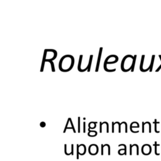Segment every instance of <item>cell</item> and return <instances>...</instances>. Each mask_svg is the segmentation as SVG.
<instances>
[{
	"label": "cell",
	"mask_w": 161,
	"mask_h": 161,
	"mask_svg": "<svg viewBox=\"0 0 161 161\" xmlns=\"http://www.w3.org/2000/svg\"><path fill=\"white\" fill-rule=\"evenodd\" d=\"M159 57H160V59H161V55H159ZM161 69V65H160V67H158V69H157V70H156V72H158V70H160V69Z\"/></svg>",
	"instance_id": "d6986e66"
},
{
	"label": "cell",
	"mask_w": 161,
	"mask_h": 161,
	"mask_svg": "<svg viewBox=\"0 0 161 161\" xmlns=\"http://www.w3.org/2000/svg\"><path fill=\"white\" fill-rule=\"evenodd\" d=\"M83 55H80L79 56V63H78V66H77V69L79 72H82V69H81V63H82V59H83Z\"/></svg>",
	"instance_id": "ba28073f"
},
{
	"label": "cell",
	"mask_w": 161,
	"mask_h": 161,
	"mask_svg": "<svg viewBox=\"0 0 161 161\" xmlns=\"http://www.w3.org/2000/svg\"><path fill=\"white\" fill-rule=\"evenodd\" d=\"M98 147L97 145L96 144H91L90 145V147H89V153H90V155H96L98 154Z\"/></svg>",
	"instance_id": "5b68a950"
},
{
	"label": "cell",
	"mask_w": 161,
	"mask_h": 161,
	"mask_svg": "<svg viewBox=\"0 0 161 161\" xmlns=\"http://www.w3.org/2000/svg\"><path fill=\"white\" fill-rule=\"evenodd\" d=\"M118 154L120 155H127V147L125 145V147L123 149H120L118 150Z\"/></svg>",
	"instance_id": "9c48e42d"
},
{
	"label": "cell",
	"mask_w": 161,
	"mask_h": 161,
	"mask_svg": "<svg viewBox=\"0 0 161 161\" xmlns=\"http://www.w3.org/2000/svg\"><path fill=\"white\" fill-rule=\"evenodd\" d=\"M118 61V57L117 55H109L104 62V69L105 71L109 72H112L116 71V69H108L107 68V64H113L116 63Z\"/></svg>",
	"instance_id": "3957f363"
},
{
	"label": "cell",
	"mask_w": 161,
	"mask_h": 161,
	"mask_svg": "<svg viewBox=\"0 0 161 161\" xmlns=\"http://www.w3.org/2000/svg\"><path fill=\"white\" fill-rule=\"evenodd\" d=\"M153 123L155 124V132L156 133H159V131H157V124H159V122H157V120H155Z\"/></svg>",
	"instance_id": "5bb4252c"
},
{
	"label": "cell",
	"mask_w": 161,
	"mask_h": 161,
	"mask_svg": "<svg viewBox=\"0 0 161 161\" xmlns=\"http://www.w3.org/2000/svg\"><path fill=\"white\" fill-rule=\"evenodd\" d=\"M134 56L130 55H127L122 59L121 64V69L123 72H128L132 70V65L133 64Z\"/></svg>",
	"instance_id": "7a4b0ae2"
},
{
	"label": "cell",
	"mask_w": 161,
	"mask_h": 161,
	"mask_svg": "<svg viewBox=\"0 0 161 161\" xmlns=\"http://www.w3.org/2000/svg\"><path fill=\"white\" fill-rule=\"evenodd\" d=\"M96 123H97V122H90V123H89L88 125V127H89V131L90 130V129H94V128H95L96 127Z\"/></svg>",
	"instance_id": "7c38bea8"
},
{
	"label": "cell",
	"mask_w": 161,
	"mask_h": 161,
	"mask_svg": "<svg viewBox=\"0 0 161 161\" xmlns=\"http://www.w3.org/2000/svg\"><path fill=\"white\" fill-rule=\"evenodd\" d=\"M88 135L89 137H96V135H98V133L96 131H94V130H91V131H89L88 133Z\"/></svg>",
	"instance_id": "8fae6325"
},
{
	"label": "cell",
	"mask_w": 161,
	"mask_h": 161,
	"mask_svg": "<svg viewBox=\"0 0 161 161\" xmlns=\"http://www.w3.org/2000/svg\"><path fill=\"white\" fill-rule=\"evenodd\" d=\"M67 65L66 72H69L74 67V58L70 55H66L63 56L60 60L59 64V68L60 71H62L64 67Z\"/></svg>",
	"instance_id": "6da1fadb"
},
{
	"label": "cell",
	"mask_w": 161,
	"mask_h": 161,
	"mask_svg": "<svg viewBox=\"0 0 161 161\" xmlns=\"http://www.w3.org/2000/svg\"><path fill=\"white\" fill-rule=\"evenodd\" d=\"M46 62H49L50 63V65H51V68H52V72H55V67H54V64L52 60H46Z\"/></svg>",
	"instance_id": "4fadbf2b"
},
{
	"label": "cell",
	"mask_w": 161,
	"mask_h": 161,
	"mask_svg": "<svg viewBox=\"0 0 161 161\" xmlns=\"http://www.w3.org/2000/svg\"><path fill=\"white\" fill-rule=\"evenodd\" d=\"M93 55H90V60H89V63L87 65V67L88 68L87 71L88 72H90V70H91V64H92V61H93Z\"/></svg>",
	"instance_id": "30bf717a"
},
{
	"label": "cell",
	"mask_w": 161,
	"mask_h": 161,
	"mask_svg": "<svg viewBox=\"0 0 161 161\" xmlns=\"http://www.w3.org/2000/svg\"><path fill=\"white\" fill-rule=\"evenodd\" d=\"M159 145H158L157 143V142H155V143H154V146H155V153L156 155H158L160 154L159 153H158V152H157V146H158Z\"/></svg>",
	"instance_id": "9a60e30c"
},
{
	"label": "cell",
	"mask_w": 161,
	"mask_h": 161,
	"mask_svg": "<svg viewBox=\"0 0 161 161\" xmlns=\"http://www.w3.org/2000/svg\"><path fill=\"white\" fill-rule=\"evenodd\" d=\"M86 152V147L85 144H80L77 145V155H76V158L79 159V155H84Z\"/></svg>",
	"instance_id": "277c9868"
},
{
	"label": "cell",
	"mask_w": 161,
	"mask_h": 161,
	"mask_svg": "<svg viewBox=\"0 0 161 161\" xmlns=\"http://www.w3.org/2000/svg\"><path fill=\"white\" fill-rule=\"evenodd\" d=\"M80 118L78 117V132H80Z\"/></svg>",
	"instance_id": "2e32d148"
},
{
	"label": "cell",
	"mask_w": 161,
	"mask_h": 161,
	"mask_svg": "<svg viewBox=\"0 0 161 161\" xmlns=\"http://www.w3.org/2000/svg\"><path fill=\"white\" fill-rule=\"evenodd\" d=\"M102 52H103V47H100V51H99V54H98V61H97V64H96V69H95V72H97L99 70V67H100V61H101V54H102Z\"/></svg>",
	"instance_id": "52a82bcc"
},
{
	"label": "cell",
	"mask_w": 161,
	"mask_h": 161,
	"mask_svg": "<svg viewBox=\"0 0 161 161\" xmlns=\"http://www.w3.org/2000/svg\"><path fill=\"white\" fill-rule=\"evenodd\" d=\"M83 132L86 133V122H85L83 123Z\"/></svg>",
	"instance_id": "ac0fdd59"
},
{
	"label": "cell",
	"mask_w": 161,
	"mask_h": 161,
	"mask_svg": "<svg viewBox=\"0 0 161 161\" xmlns=\"http://www.w3.org/2000/svg\"><path fill=\"white\" fill-rule=\"evenodd\" d=\"M152 152V148L148 144H145L142 147V152L145 155H148Z\"/></svg>",
	"instance_id": "8992f818"
},
{
	"label": "cell",
	"mask_w": 161,
	"mask_h": 161,
	"mask_svg": "<svg viewBox=\"0 0 161 161\" xmlns=\"http://www.w3.org/2000/svg\"><path fill=\"white\" fill-rule=\"evenodd\" d=\"M40 126L42 128H44V127H45V126H46V123H45L44 122H42L41 123H40Z\"/></svg>",
	"instance_id": "e0dca14e"
}]
</instances>
